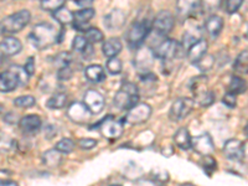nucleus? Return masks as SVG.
Here are the masks:
<instances>
[{
  "instance_id": "obj_3",
  "label": "nucleus",
  "mask_w": 248,
  "mask_h": 186,
  "mask_svg": "<svg viewBox=\"0 0 248 186\" xmlns=\"http://www.w3.org/2000/svg\"><path fill=\"white\" fill-rule=\"evenodd\" d=\"M31 14L29 10H20L9 15L0 21V34L13 35L23 30L30 23Z\"/></svg>"
},
{
  "instance_id": "obj_25",
  "label": "nucleus",
  "mask_w": 248,
  "mask_h": 186,
  "mask_svg": "<svg viewBox=\"0 0 248 186\" xmlns=\"http://www.w3.org/2000/svg\"><path fill=\"white\" fill-rule=\"evenodd\" d=\"M85 76L92 83H101L106 79L105 68L99 65H91L85 70Z\"/></svg>"
},
{
  "instance_id": "obj_31",
  "label": "nucleus",
  "mask_w": 248,
  "mask_h": 186,
  "mask_svg": "<svg viewBox=\"0 0 248 186\" xmlns=\"http://www.w3.org/2000/svg\"><path fill=\"white\" fill-rule=\"evenodd\" d=\"M52 16L61 25H67V24H71L74 21V13L70 12L67 8H63V6L56 10V12H54Z\"/></svg>"
},
{
  "instance_id": "obj_32",
  "label": "nucleus",
  "mask_w": 248,
  "mask_h": 186,
  "mask_svg": "<svg viewBox=\"0 0 248 186\" xmlns=\"http://www.w3.org/2000/svg\"><path fill=\"white\" fill-rule=\"evenodd\" d=\"M106 68L113 76H117V75L122 74L123 71V65H122V61L118 59V57H110L108 59L107 63H106Z\"/></svg>"
},
{
  "instance_id": "obj_30",
  "label": "nucleus",
  "mask_w": 248,
  "mask_h": 186,
  "mask_svg": "<svg viewBox=\"0 0 248 186\" xmlns=\"http://www.w3.org/2000/svg\"><path fill=\"white\" fill-rule=\"evenodd\" d=\"M66 102H67V96L66 93H56L54 96H51L50 98L46 102V106L50 109H61V108L65 107Z\"/></svg>"
},
{
  "instance_id": "obj_53",
  "label": "nucleus",
  "mask_w": 248,
  "mask_h": 186,
  "mask_svg": "<svg viewBox=\"0 0 248 186\" xmlns=\"http://www.w3.org/2000/svg\"><path fill=\"white\" fill-rule=\"evenodd\" d=\"M112 186H121V185H112Z\"/></svg>"
},
{
  "instance_id": "obj_48",
  "label": "nucleus",
  "mask_w": 248,
  "mask_h": 186,
  "mask_svg": "<svg viewBox=\"0 0 248 186\" xmlns=\"http://www.w3.org/2000/svg\"><path fill=\"white\" fill-rule=\"evenodd\" d=\"M44 130H45L46 139H52L54 137H56V134H57L56 127H55V125H52V124H47Z\"/></svg>"
},
{
  "instance_id": "obj_24",
  "label": "nucleus",
  "mask_w": 248,
  "mask_h": 186,
  "mask_svg": "<svg viewBox=\"0 0 248 186\" xmlns=\"http://www.w3.org/2000/svg\"><path fill=\"white\" fill-rule=\"evenodd\" d=\"M223 19L218 15H211L209 19L206 20L205 23V29L206 31L209 32V35L211 37H217L220 35V32L223 29Z\"/></svg>"
},
{
  "instance_id": "obj_40",
  "label": "nucleus",
  "mask_w": 248,
  "mask_h": 186,
  "mask_svg": "<svg viewBox=\"0 0 248 186\" xmlns=\"http://www.w3.org/2000/svg\"><path fill=\"white\" fill-rule=\"evenodd\" d=\"M10 71H12V72H14V74L16 75L20 85H23V86L28 85L29 77H30V76L26 74V71L24 70V67H20V66H12V67H10Z\"/></svg>"
},
{
  "instance_id": "obj_38",
  "label": "nucleus",
  "mask_w": 248,
  "mask_h": 186,
  "mask_svg": "<svg viewBox=\"0 0 248 186\" xmlns=\"http://www.w3.org/2000/svg\"><path fill=\"white\" fill-rule=\"evenodd\" d=\"M214 63H215V57L212 56V55L206 54L205 56H203L202 59L199 60V61L196 62L195 65L200 68V71H202V72H206V71L211 70V68L214 67Z\"/></svg>"
},
{
  "instance_id": "obj_49",
  "label": "nucleus",
  "mask_w": 248,
  "mask_h": 186,
  "mask_svg": "<svg viewBox=\"0 0 248 186\" xmlns=\"http://www.w3.org/2000/svg\"><path fill=\"white\" fill-rule=\"evenodd\" d=\"M5 122L8 124H15V123H19V122H17V117H16V114H14V113L13 112H10V113H6V116H5Z\"/></svg>"
},
{
  "instance_id": "obj_43",
  "label": "nucleus",
  "mask_w": 248,
  "mask_h": 186,
  "mask_svg": "<svg viewBox=\"0 0 248 186\" xmlns=\"http://www.w3.org/2000/svg\"><path fill=\"white\" fill-rule=\"evenodd\" d=\"M74 76V71L70 66H65V67H61L57 72V78L61 79V81H68L70 78H72Z\"/></svg>"
},
{
  "instance_id": "obj_2",
  "label": "nucleus",
  "mask_w": 248,
  "mask_h": 186,
  "mask_svg": "<svg viewBox=\"0 0 248 186\" xmlns=\"http://www.w3.org/2000/svg\"><path fill=\"white\" fill-rule=\"evenodd\" d=\"M114 106L118 109L128 110L139 103V88L132 82H124L114 96Z\"/></svg>"
},
{
  "instance_id": "obj_1",
  "label": "nucleus",
  "mask_w": 248,
  "mask_h": 186,
  "mask_svg": "<svg viewBox=\"0 0 248 186\" xmlns=\"http://www.w3.org/2000/svg\"><path fill=\"white\" fill-rule=\"evenodd\" d=\"M63 29H57L50 23L37 24L29 35L31 45L37 50H46L51 46L60 44L63 39Z\"/></svg>"
},
{
  "instance_id": "obj_51",
  "label": "nucleus",
  "mask_w": 248,
  "mask_h": 186,
  "mask_svg": "<svg viewBox=\"0 0 248 186\" xmlns=\"http://www.w3.org/2000/svg\"><path fill=\"white\" fill-rule=\"evenodd\" d=\"M0 186H16L13 181H4L0 180Z\"/></svg>"
},
{
  "instance_id": "obj_13",
  "label": "nucleus",
  "mask_w": 248,
  "mask_h": 186,
  "mask_svg": "<svg viewBox=\"0 0 248 186\" xmlns=\"http://www.w3.org/2000/svg\"><path fill=\"white\" fill-rule=\"evenodd\" d=\"M191 148L201 155H211L215 150L214 140L209 133H202L200 136L191 138Z\"/></svg>"
},
{
  "instance_id": "obj_39",
  "label": "nucleus",
  "mask_w": 248,
  "mask_h": 186,
  "mask_svg": "<svg viewBox=\"0 0 248 186\" xmlns=\"http://www.w3.org/2000/svg\"><path fill=\"white\" fill-rule=\"evenodd\" d=\"M202 168H203V170H205L206 174L210 176V175H211L217 168V163H216V160H215V158H212L211 155H203Z\"/></svg>"
},
{
  "instance_id": "obj_15",
  "label": "nucleus",
  "mask_w": 248,
  "mask_h": 186,
  "mask_svg": "<svg viewBox=\"0 0 248 186\" xmlns=\"http://www.w3.org/2000/svg\"><path fill=\"white\" fill-rule=\"evenodd\" d=\"M153 61H154L153 50H150L149 47H141L137 52L134 65H136L137 70L145 74V72H149V68L153 66Z\"/></svg>"
},
{
  "instance_id": "obj_19",
  "label": "nucleus",
  "mask_w": 248,
  "mask_h": 186,
  "mask_svg": "<svg viewBox=\"0 0 248 186\" xmlns=\"http://www.w3.org/2000/svg\"><path fill=\"white\" fill-rule=\"evenodd\" d=\"M96 15V10L92 8H86L81 9V10H77L74 13V26L77 30H85L88 25V21L92 20Z\"/></svg>"
},
{
  "instance_id": "obj_4",
  "label": "nucleus",
  "mask_w": 248,
  "mask_h": 186,
  "mask_svg": "<svg viewBox=\"0 0 248 186\" xmlns=\"http://www.w3.org/2000/svg\"><path fill=\"white\" fill-rule=\"evenodd\" d=\"M190 87L195 96L192 99L201 107H209L215 102V93L207 90V77L203 75L195 77L191 81Z\"/></svg>"
},
{
  "instance_id": "obj_23",
  "label": "nucleus",
  "mask_w": 248,
  "mask_h": 186,
  "mask_svg": "<svg viewBox=\"0 0 248 186\" xmlns=\"http://www.w3.org/2000/svg\"><path fill=\"white\" fill-rule=\"evenodd\" d=\"M123 48L122 41L118 37H110V39L106 40L103 46H102V52L106 57L110 59V57H117L118 54Z\"/></svg>"
},
{
  "instance_id": "obj_50",
  "label": "nucleus",
  "mask_w": 248,
  "mask_h": 186,
  "mask_svg": "<svg viewBox=\"0 0 248 186\" xmlns=\"http://www.w3.org/2000/svg\"><path fill=\"white\" fill-rule=\"evenodd\" d=\"M93 1H94V0H75V3H76V5L81 6L82 9L90 8V6L93 4Z\"/></svg>"
},
{
  "instance_id": "obj_17",
  "label": "nucleus",
  "mask_w": 248,
  "mask_h": 186,
  "mask_svg": "<svg viewBox=\"0 0 248 186\" xmlns=\"http://www.w3.org/2000/svg\"><path fill=\"white\" fill-rule=\"evenodd\" d=\"M102 134L108 139H118L123 133V123L114 119H106L102 123L101 127Z\"/></svg>"
},
{
  "instance_id": "obj_42",
  "label": "nucleus",
  "mask_w": 248,
  "mask_h": 186,
  "mask_svg": "<svg viewBox=\"0 0 248 186\" xmlns=\"http://www.w3.org/2000/svg\"><path fill=\"white\" fill-rule=\"evenodd\" d=\"M245 0H226V12L227 14H234L242 6Z\"/></svg>"
},
{
  "instance_id": "obj_45",
  "label": "nucleus",
  "mask_w": 248,
  "mask_h": 186,
  "mask_svg": "<svg viewBox=\"0 0 248 186\" xmlns=\"http://www.w3.org/2000/svg\"><path fill=\"white\" fill-rule=\"evenodd\" d=\"M56 63L61 65V67H65V66H70L71 62V56L68 55V52H60L59 55L55 59Z\"/></svg>"
},
{
  "instance_id": "obj_14",
  "label": "nucleus",
  "mask_w": 248,
  "mask_h": 186,
  "mask_svg": "<svg viewBox=\"0 0 248 186\" xmlns=\"http://www.w3.org/2000/svg\"><path fill=\"white\" fill-rule=\"evenodd\" d=\"M223 155L229 160L240 161L245 156V145L237 139H229L223 145Z\"/></svg>"
},
{
  "instance_id": "obj_41",
  "label": "nucleus",
  "mask_w": 248,
  "mask_h": 186,
  "mask_svg": "<svg viewBox=\"0 0 248 186\" xmlns=\"http://www.w3.org/2000/svg\"><path fill=\"white\" fill-rule=\"evenodd\" d=\"M87 46H88V43H87V40L85 39V36H82V35H77V36H75L74 41H72V48H74L75 51L83 52Z\"/></svg>"
},
{
  "instance_id": "obj_12",
  "label": "nucleus",
  "mask_w": 248,
  "mask_h": 186,
  "mask_svg": "<svg viewBox=\"0 0 248 186\" xmlns=\"http://www.w3.org/2000/svg\"><path fill=\"white\" fill-rule=\"evenodd\" d=\"M67 116L75 123L85 124L90 121L92 114H91V112L87 109V107L83 103H81V102H74L67 108Z\"/></svg>"
},
{
  "instance_id": "obj_8",
  "label": "nucleus",
  "mask_w": 248,
  "mask_h": 186,
  "mask_svg": "<svg viewBox=\"0 0 248 186\" xmlns=\"http://www.w3.org/2000/svg\"><path fill=\"white\" fill-rule=\"evenodd\" d=\"M174 16L170 12L164 10V12H159L156 16L154 17L152 23V30H154L155 34L160 35V36H165V35L170 34L171 30L174 29Z\"/></svg>"
},
{
  "instance_id": "obj_44",
  "label": "nucleus",
  "mask_w": 248,
  "mask_h": 186,
  "mask_svg": "<svg viewBox=\"0 0 248 186\" xmlns=\"http://www.w3.org/2000/svg\"><path fill=\"white\" fill-rule=\"evenodd\" d=\"M78 145L81 149L90 150V149H92V148L96 147L97 140L96 139H92V138H82L78 140Z\"/></svg>"
},
{
  "instance_id": "obj_18",
  "label": "nucleus",
  "mask_w": 248,
  "mask_h": 186,
  "mask_svg": "<svg viewBox=\"0 0 248 186\" xmlns=\"http://www.w3.org/2000/svg\"><path fill=\"white\" fill-rule=\"evenodd\" d=\"M105 25L108 30H118V29L123 28V25L125 24V13L121 9H114L110 13H108L105 16Z\"/></svg>"
},
{
  "instance_id": "obj_37",
  "label": "nucleus",
  "mask_w": 248,
  "mask_h": 186,
  "mask_svg": "<svg viewBox=\"0 0 248 186\" xmlns=\"http://www.w3.org/2000/svg\"><path fill=\"white\" fill-rule=\"evenodd\" d=\"M14 105L19 108L28 109V108L34 107V106L36 105V99L32 96H21L14 99Z\"/></svg>"
},
{
  "instance_id": "obj_9",
  "label": "nucleus",
  "mask_w": 248,
  "mask_h": 186,
  "mask_svg": "<svg viewBox=\"0 0 248 186\" xmlns=\"http://www.w3.org/2000/svg\"><path fill=\"white\" fill-rule=\"evenodd\" d=\"M152 116V107L147 103H137L134 107L128 109L127 116L124 118V121L127 123L132 124V125H137V124L145 123L148 119Z\"/></svg>"
},
{
  "instance_id": "obj_47",
  "label": "nucleus",
  "mask_w": 248,
  "mask_h": 186,
  "mask_svg": "<svg viewBox=\"0 0 248 186\" xmlns=\"http://www.w3.org/2000/svg\"><path fill=\"white\" fill-rule=\"evenodd\" d=\"M35 68H36L35 67V57H29L25 66H24V70L26 71L29 76H32L35 74Z\"/></svg>"
},
{
  "instance_id": "obj_28",
  "label": "nucleus",
  "mask_w": 248,
  "mask_h": 186,
  "mask_svg": "<svg viewBox=\"0 0 248 186\" xmlns=\"http://www.w3.org/2000/svg\"><path fill=\"white\" fill-rule=\"evenodd\" d=\"M246 81L240 76H232L230 79V83L227 86V92L232 93V94H241V93L246 92Z\"/></svg>"
},
{
  "instance_id": "obj_34",
  "label": "nucleus",
  "mask_w": 248,
  "mask_h": 186,
  "mask_svg": "<svg viewBox=\"0 0 248 186\" xmlns=\"http://www.w3.org/2000/svg\"><path fill=\"white\" fill-rule=\"evenodd\" d=\"M222 0H201L200 9L207 14L216 13L221 8Z\"/></svg>"
},
{
  "instance_id": "obj_33",
  "label": "nucleus",
  "mask_w": 248,
  "mask_h": 186,
  "mask_svg": "<svg viewBox=\"0 0 248 186\" xmlns=\"http://www.w3.org/2000/svg\"><path fill=\"white\" fill-rule=\"evenodd\" d=\"M85 39L87 40L88 44H97L101 43L102 40H103V34H102V31L97 28H90L85 31Z\"/></svg>"
},
{
  "instance_id": "obj_36",
  "label": "nucleus",
  "mask_w": 248,
  "mask_h": 186,
  "mask_svg": "<svg viewBox=\"0 0 248 186\" xmlns=\"http://www.w3.org/2000/svg\"><path fill=\"white\" fill-rule=\"evenodd\" d=\"M66 0H41V8L45 12L54 13L63 6Z\"/></svg>"
},
{
  "instance_id": "obj_46",
  "label": "nucleus",
  "mask_w": 248,
  "mask_h": 186,
  "mask_svg": "<svg viewBox=\"0 0 248 186\" xmlns=\"http://www.w3.org/2000/svg\"><path fill=\"white\" fill-rule=\"evenodd\" d=\"M222 102H223V103H225L226 106H227V107H230V108L236 107V103H237L236 94H232V93L227 92L225 94V96H223Z\"/></svg>"
},
{
  "instance_id": "obj_52",
  "label": "nucleus",
  "mask_w": 248,
  "mask_h": 186,
  "mask_svg": "<svg viewBox=\"0 0 248 186\" xmlns=\"http://www.w3.org/2000/svg\"><path fill=\"white\" fill-rule=\"evenodd\" d=\"M181 186H195V185H192V184H184V185Z\"/></svg>"
},
{
  "instance_id": "obj_27",
  "label": "nucleus",
  "mask_w": 248,
  "mask_h": 186,
  "mask_svg": "<svg viewBox=\"0 0 248 186\" xmlns=\"http://www.w3.org/2000/svg\"><path fill=\"white\" fill-rule=\"evenodd\" d=\"M62 161V154L56 149L46 150L43 154V163L48 168H57Z\"/></svg>"
},
{
  "instance_id": "obj_16",
  "label": "nucleus",
  "mask_w": 248,
  "mask_h": 186,
  "mask_svg": "<svg viewBox=\"0 0 248 186\" xmlns=\"http://www.w3.org/2000/svg\"><path fill=\"white\" fill-rule=\"evenodd\" d=\"M41 125H43L41 118L39 116H35V114H29V116L23 117L19 121L20 129L24 134H28V136L36 134L41 129Z\"/></svg>"
},
{
  "instance_id": "obj_22",
  "label": "nucleus",
  "mask_w": 248,
  "mask_h": 186,
  "mask_svg": "<svg viewBox=\"0 0 248 186\" xmlns=\"http://www.w3.org/2000/svg\"><path fill=\"white\" fill-rule=\"evenodd\" d=\"M19 85L20 83L16 75H15L14 72H12L10 70L0 74V92H13V91L16 90Z\"/></svg>"
},
{
  "instance_id": "obj_5",
  "label": "nucleus",
  "mask_w": 248,
  "mask_h": 186,
  "mask_svg": "<svg viewBox=\"0 0 248 186\" xmlns=\"http://www.w3.org/2000/svg\"><path fill=\"white\" fill-rule=\"evenodd\" d=\"M150 31H152V23L148 20L134 23L127 32L128 45L130 47H139L144 43V40L149 36Z\"/></svg>"
},
{
  "instance_id": "obj_7",
  "label": "nucleus",
  "mask_w": 248,
  "mask_h": 186,
  "mask_svg": "<svg viewBox=\"0 0 248 186\" xmlns=\"http://www.w3.org/2000/svg\"><path fill=\"white\" fill-rule=\"evenodd\" d=\"M195 107V102L192 98H187V97H181L174 101L169 110V117L171 121L179 122L183 121L184 118L189 116L192 112Z\"/></svg>"
},
{
  "instance_id": "obj_29",
  "label": "nucleus",
  "mask_w": 248,
  "mask_h": 186,
  "mask_svg": "<svg viewBox=\"0 0 248 186\" xmlns=\"http://www.w3.org/2000/svg\"><path fill=\"white\" fill-rule=\"evenodd\" d=\"M248 52L247 50L242 51L233 62V70L236 74L246 75L248 71Z\"/></svg>"
},
{
  "instance_id": "obj_10",
  "label": "nucleus",
  "mask_w": 248,
  "mask_h": 186,
  "mask_svg": "<svg viewBox=\"0 0 248 186\" xmlns=\"http://www.w3.org/2000/svg\"><path fill=\"white\" fill-rule=\"evenodd\" d=\"M83 105L87 107L91 114H98V113L103 110L106 106L105 97L102 96L98 91L88 90L85 93V97H83Z\"/></svg>"
},
{
  "instance_id": "obj_6",
  "label": "nucleus",
  "mask_w": 248,
  "mask_h": 186,
  "mask_svg": "<svg viewBox=\"0 0 248 186\" xmlns=\"http://www.w3.org/2000/svg\"><path fill=\"white\" fill-rule=\"evenodd\" d=\"M183 51V45L179 44L176 40L167 39L161 41L153 52H154V56L159 57L161 60H165V61H170V60H174L176 57H180Z\"/></svg>"
},
{
  "instance_id": "obj_35",
  "label": "nucleus",
  "mask_w": 248,
  "mask_h": 186,
  "mask_svg": "<svg viewBox=\"0 0 248 186\" xmlns=\"http://www.w3.org/2000/svg\"><path fill=\"white\" fill-rule=\"evenodd\" d=\"M55 149H56L57 152L61 153V154H70V153L74 152L75 143L72 139H68V138L61 139V140L56 143Z\"/></svg>"
},
{
  "instance_id": "obj_11",
  "label": "nucleus",
  "mask_w": 248,
  "mask_h": 186,
  "mask_svg": "<svg viewBox=\"0 0 248 186\" xmlns=\"http://www.w3.org/2000/svg\"><path fill=\"white\" fill-rule=\"evenodd\" d=\"M199 12H200L199 0H178L176 1V13L181 21L194 17Z\"/></svg>"
},
{
  "instance_id": "obj_21",
  "label": "nucleus",
  "mask_w": 248,
  "mask_h": 186,
  "mask_svg": "<svg viewBox=\"0 0 248 186\" xmlns=\"http://www.w3.org/2000/svg\"><path fill=\"white\" fill-rule=\"evenodd\" d=\"M23 50V45L16 37L8 36L0 43V52L5 56H15Z\"/></svg>"
},
{
  "instance_id": "obj_20",
  "label": "nucleus",
  "mask_w": 248,
  "mask_h": 186,
  "mask_svg": "<svg viewBox=\"0 0 248 186\" xmlns=\"http://www.w3.org/2000/svg\"><path fill=\"white\" fill-rule=\"evenodd\" d=\"M206 54H207V43L205 39L198 40L187 48V59L192 65H195L199 60L202 59Z\"/></svg>"
},
{
  "instance_id": "obj_26",
  "label": "nucleus",
  "mask_w": 248,
  "mask_h": 186,
  "mask_svg": "<svg viewBox=\"0 0 248 186\" xmlns=\"http://www.w3.org/2000/svg\"><path fill=\"white\" fill-rule=\"evenodd\" d=\"M174 141L180 149L189 150L191 148V136H190L187 128H180V129H178V132L175 133L174 136Z\"/></svg>"
}]
</instances>
